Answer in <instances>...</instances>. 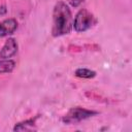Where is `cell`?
Listing matches in <instances>:
<instances>
[{
	"instance_id": "obj_5",
	"label": "cell",
	"mask_w": 132,
	"mask_h": 132,
	"mask_svg": "<svg viewBox=\"0 0 132 132\" xmlns=\"http://www.w3.org/2000/svg\"><path fill=\"white\" fill-rule=\"evenodd\" d=\"M18 28V22L13 18H8L0 22V37H5L13 34Z\"/></svg>"
},
{
	"instance_id": "obj_8",
	"label": "cell",
	"mask_w": 132,
	"mask_h": 132,
	"mask_svg": "<svg viewBox=\"0 0 132 132\" xmlns=\"http://www.w3.org/2000/svg\"><path fill=\"white\" fill-rule=\"evenodd\" d=\"M96 74H97L96 71L91 70L89 68H77L74 71V75L75 76L80 77V78H87V79H90V78L95 77Z\"/></svg>"
},
{
	"instance_id": "obj_1",
	"label": "cell",
	"mask_w": 132,
	"mask_h": 132,
	"mask_svg": "<svg viewBox=\"0 0 132 132\" xmlns=\"http://www.w3.org/2000/svg\"><path fill=\"white\" fill-rule=\"evenodd\" d=\"M73 26V18L69 6L63 2L58 1L53 10V26L52 35L54 37H59L70 33Z\"/></svg>"
},
{
	"instance_id": "obj_4",
	"label": "cell",
	"mask_w": 132,
	"mask_h": 132,
	"mask_svg": "<svg viewBox=\"0 0 132 132\" xmlns=\"http://www.w3.org/2000/svg\"><path fill=\"white\" fill-rule=\"evenodd\" d=\"M18 48H19V45H18V42L14 38L10 37L8 38L4 45L2 46V48L0 50V58L1 59H9L11 58L12 56H14L18 52Z\"/></svg>"
},
{
	"instance_id": "obj_10",
	"label": "cell",
	"mask_w": 132,
	"mask_h": 132,
	"mask_svg": "<svg viewBox=\"0 0 132 132\" xmlns=\"http://www.w3.org/2000/svg\"><path fill=\"white\" fill-rule=\"evenodd\" d=\"M6 12H7V8H6V6H5V5L0 6V15H4Z\"/></svg>"
},
{
	"instance_id": "obj_6",
	"label": "cell",
	"mask_w": 132,
	"mask_h": 132,
	"mask_svg": "<svg viewBox=\"0 0 132 132\" xmlns=\"http://www.w3.org/2000/svg\"><path fill=\"white\" fill-rule=\"evenodd\" d=\"M35 126V119H29L23 122H20L14 125L13 131H33L36 130Z\"/></svg>"
},
{
	"instance_id": "obj_7",
	"label": "cell",
	"mask_w": 132,
	"mask_h": 132,
	"mask_svg": "<svg viewBox=\"0 0 132 132\" xmlns=\"http://www.w3.org/2000/svg\"><path fill=\"white\" fill-rule=\"evenodd\" d=\"M15 67V62L11 59H0V73H10Z\"/></svg>"
},
{
	"instance_id": "obj_3",
	"label": "cell",
	"mask_w": 132,
	"mask_h": 132,
	"mask_svg": "<svg viewBox=\"0 0 132 132\" xmlns=\"http://www.w3.org/2000/svg\"><path fill=\"white\" fill-rule=\"evenodd\" d=\"M96 23L95 16L86 8H81L76 13L73 20V28L76 32H85Z\"/></svg>"
},
{
	"instance_id": "obj_9",
	"label": "cell",
	"mask_w": 132,
	"mask_h": 132,
	"mask_svg": "<svg viewBox=\"0 0 132 132\" xmlns=\"http://www.w3.org/2000/svg\"><path fill=\"white\" fill-rule=\"evenodd\" d=\"M68 2H69V4L72 6V7H78L82 2H84V0H68Z\"/></svg>"
},
{
	"instance_id": "obj_2",
	"label": "cell",
	"mask_w": 132,
	"mask_h": 132,
	"mask_svg": "<svg viewBox=\"0 0 132 132\" xmlns=\"http://www.w3.org/2000/svg\"><path fill=\"white\" fill-rule=\"evenodd\" d=\"M99 112L96 110H90L87 108L76 106V107H72L68 110V112L62 118V122L64 124H77V123L85 121L91 117H94Z\"/></svg>"
}]
</instances>
